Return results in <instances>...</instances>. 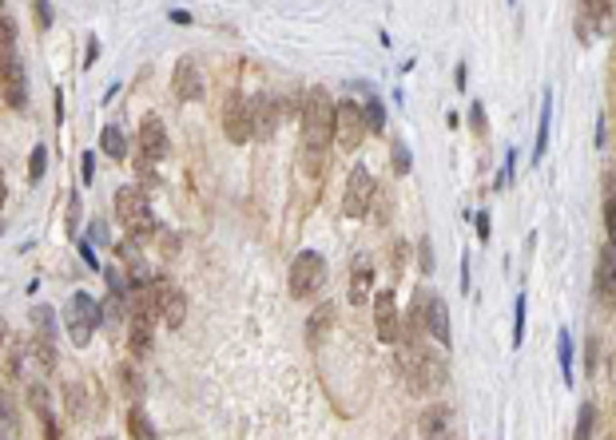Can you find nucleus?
<instances>
[{
  "instance_id": "nucleus-1",
  "label": "nucleus",
  "mask_w": 616,
  "mask_h": 440,
  "mask_svg": "<svg viewBox=\"0 0 616 440\" xmlns=\"http://www.w3.org/2000/svg\"><path fill=\"white\" fill-rule=\"evenodd\" d=\"M397 373H402V381H406L410 393H437V389L450 381L445 362L422 342H414V345L402 342L397 345Z\"/></svg>"
},
{
  "instance_id": "nucleus-2",
  "label": "nucleus",
  "mask_w": 616,
  "mask_h": 440,
  "mask_svg": "<svg viewBox=\"0 0 616 440\" xmlns=\"http://www.w3.org/2000/svg\"><path fill=\"white\" fill-rule=\"evenodd\" d=\"M334 99L322 87H311L303 99V151L322 159L326 147L334 143Z\"/></svg>"
},
{
  "instance_id": "nucleus-3",
  "label": "nucleus",
  "mask_w": 616,
  "mask_h": 440,
  "mask_svg": "<svg viewBox=\"0 0 616 440\" xmlns=\"http://www.w3.org/2000/svg\"><path fill=\"white\" fill-rule=\"evenodd\" d=\"M112 206H116V218L119 226L127 230V238L139 243V238H152L155 234V215H152V203L139 187H119L112 195Z\"/></svg>"
},
{
  "instance_id": "nucleus-4",
  "label": "nucleus",
  "mask_w": 616,
  "mask_h": 440,
  "mask_svg": "<svg viewBox=\"0 0 616 440\" xmlns=\"http://www.w3.org/2000/svg\"><path fill=\"white\" fill-rule=\"evenodd\" d=\"M64 325H68V337H72V345H88L92 342V334L99 325H104V309L88 289H79V294L68 298L64 306Z\"/></svg>"
},
{
  "instance_id": "nucleus-5",
  "label": "nucleus",
  "mask_w": 616,
  "mask_h": 440,
  "mask_svg": "<svg viewBox=\"0 0 616 440\" xmlns=\"http://www.w3.org/2000/svg\"><path fill=\"white\" fill-rule=\"evenodd\" d=\"M286 282H291V298L298 302H306L311 294H318L326 282V258L318 254V250H303V254L291 262V274H286Z\"/></svg>"
},
{
  "instance_id": "nucleus-6",
  "label": "nucleus",
  "mask_w": 616,
  "mask_h": 440,
  "mask_svg": "<svg viewBox=\"0 0 616 440\" xmlns=\"http://www.w3.org/2000/svg\"><path fill=\"white\" fill-rule=\"evenodd\" d=\"M374 195H378V183L374 175L366 171L362 163L350 171V179H346V191H342V215L346 218H366L374 206Z\"/></svg>"
},
{
  "instance_id": "nucleus-7",
  "label": "nucleus",
  "mask_w": 616,
  "mask_h": 440,
  "mask_svg": "<svg viewBox=\"0 0 616 440\" xmlns=\"http://www.w3.org/2000/svg\"><path fill=\"white\" fill-rule=\"evenodd\" d=\"M152 306H155V314L163 317V325L167 329H179L183 325V317H187V298H183V289H175L167 278H152Z\"/></svg>"
},
{
  "instance_id": "nucleus-8",
  "label": "nucleus",
  "mask_w": 616,
  "mask_h": 440,
  "mask_svg": "<svg viewBox=\"0 0 616 440\" xmlns=\"http://www.w3.org/2000/svg\"><path fill=\"white\" fill-rule=\"evenodd\" d=\"M362 135H366V112L354 99H342V104L334 107V139L342 143V151H358Z\"/></svg>"
},
{
  "instance_id": "nucleus-9",
  "label": "nucleus",
  "mask_w": 616,
  "mask_h": 440,
  "mask_svg": "<svg viewBox=\"0 0 616 440\" xmlns=\"http://www.w3.org/2000/svg\"><path fill=\"white\" fill-rule=\"evenodd\" d=\"M223 132L231 143H247L255 139V119H251V99L243 92H231L223 104Z\"/></svg>"
},
{
  "instance_id": "nucleus-10",
  "label": "nucleus",
  "mask_w": 616,
  "mask_h": 440,
  "mask_svg": "<svg viewBox=\"0 0 616 440\" xmlns=\"http://www.w3.org/2000/svg\"><path fill=\"white\" fill-rule=\"evenodd\" d=\"M417 306H422V325L425 334L434 337L437 345H450L453 342V329H450V306H445L442 294H417Z\"/></svg>"
},
{
  "instance_id": "nucleus-11",
  "label": "nucleus",
  "mask_w": 616,
  "mask_h": 440,
  "mask_svg": "<svg viewBox=\"0 0 616 440\" xmlns=\"http://www.w3.org/2000/svg\"><path fill=\"white\" fill-rule=\"evenodd\" d=\"M0 92H5L8 107L28 104V76H24V64L13 52H0Z\"/></svg>"
},
{
  "instance_id": "nucleus-12",
  "label": "nucleus",
  "mask_w": 616,
  "mask_h": 440,
  "mask_svg": "<svg viewBox=\"0 0 616 440\" xmlns=\"http://www.w3.org/2000/svg\"><path fill=\"white\" fill-rule=\"evenodd\" d=\"M374 334H378V342H386V345H397V342H402V325H397L394 289H382V294H374Z\"/></svg>"
},
{
  "instance_id": "nucleus-13",
  "label": "nucleus",
  "mask_w": 616,
  "mask_h": 440,
  "mask_svg": "<svg viewBox=\"0 0 616 440\" xmlns=\"http://www.w3.org/2000/svg\"><path fill=\"white\" fill-rule=\"evenodd\" d=\"M155 342V306H139L132 309V322H127V349L132 357H147Z\"/></svg>"
},
{
  "instance_id": "nucleus-14",
  "label": "nucleus",
  "mask_w": 616,
  "mask_h": 440,
  "mask_svg": "<svg viewBox=\"0 0 616 440\" xmlns=\"http://www.w3.org/2000/svg\"><path fill=\"white\" fill-rule=\"evenodd\" d=\"M172 92L179 96V104H195V99H203V76H199L195 60H179V64H175Z\"/></svg>"
},
{
  "instance_id": "nucleus-15",
  "label": "nucleus",
  "mask_w": 616,
  "mask_h": 440,
  "mask_svg": "<svg viewBox=\"0 0 616 440\" xmlns=\"http://www.w3.org/2000/svg\"><path fill=\"white\" fill-rule=\"evenodd\" d=\"M139 147H144V159H152V163L167 155V127H163V119L144 115V124H139Z\"/></svg>"
},
{
  "instance_id": "nucleus-16",
  "label": "nucleus",
  "mask_w": 616,
  "mask_h": 440,
  "mask_svg": "<svg viewBox=\"0 0 616 440\" xmlns=\"http://www.w3.org/2000/svg\"><path fill=\"white\" fill-rule=\"evenodd\" d=\"M346 298H350L354 306L374 302V266H370V258H358V262H354V270H350V289H346Z\"/></svg>"
},
{
  "instance_id": "nucleus-17",
  "label": "nucleus",
  "mask_w": 616,
  "mask_h": 440,
  "mask_svg": "<svg viewBox=\"0 0 616 440\" xmlns=\"http://www.w3.org/2000/svg\"><path fill=\"white\" fill-rule=\"evenodd\" d=\"M251 119H255V139H271L278 127V104L275 96H255L251 99Z\"/></svg>"
},
{
  "instance_id": "nucleus-18",
  "label": "nucleus",
  "mask_w": 616,
  "mask_h": 440,
  "mask_svg": "<svg viewBox=\"0 0 616 440\" xmlns=\"http://www.w3.org/2000/svg\"><path fill=\"white\" fill-rule=\"evenodd\" d=\"M28 357H33L36 373L48 377L56 369V337L52 334H33L28 337Z\"/></svg>"
},
{
  "instance_id": "nucleus-19",
  "label": "nucleus",
  "mask_w": 616,
  "mask_h": 440,
  "mask_svg": "<svg viewBox=\"0 0 616 440\" xmlns=\"http://www.w3.org/2000/svg\"><path fill=\"white\" fill-rule=\"evenodd\" d=\"M417 433H422V440H437V436L453 433V413L445 405H430L422 413V421H417Z\"/></svg>"
},
{
  "instance_id": "nucleus-20",
  "label": "nucleus",
  "mask_w": 616,
  "mask_h": 440,
  "mask_svg": "<svg viewBox=\"0 0 616 440\" xmlns=\"http://www.w3.org/2000/svg\"><path fill=\"white\" fill-rule=\"evenodd\" d=\"M596 294H601L604 302L616 298V246L601 250V262H596Z\"/></svg>"
},
{
  "instance_id": "nucleus-21",
  "label": "nucleus",
  "mask_w": 616,
  "mask_h": 440,
  "mask_svg": "<svg viewBox=\"0 0 616 440\" xmlns=\"http://www.w3.org/2000/svg\"><path fill=\"white\" fill-rule=\"evenodd\" d=\"M127 436L132 440H159L152 417H147L144 408H127Z\"/></svg>"
},
{
  "instance_id": "nucleus-22",
  "label": "nucleus",
  "mask_w": 616,
  "mask_h": 440,
  "mask_svg": "<svg viewBox=\"0 0 616 440\" xmlns=\"http://www.w3.org/2000/svg\"><path fill=\"white\" fill-rule=\"evenodd\" d=\"M64 405H68V417H72V421H84V417H88V393H84V385L68 381L64 385Z\"/></svg>"
},
{
  "instance_id": "nucleus-23",
  "label": "nucleus",
  "mask_w": 616,
  "mask_h": 440,
  "mask_svg": "<svg viewBox=\"0 0 616 440\" xmlns=\"http://www.w3.org/2000/svg\"><path fill=\"white\" fill-rule=\"evenodd\" d=\"M116 377H119V389H124V393L127 397H132V401H139V397H144V377H139V369L132 365V362H124V365H119L116 369Z\"/></svg>"
},
{
  "instance_id": "nucleus-24",
  "label": "nucleus",
  "mask_w": 616,
  "mask_h": 440,
  "mask_svg": "<svg viewBox=\"0 0 616 440\" xmlns=\"http://www.w3.org/2000/svg\"><path fill=\"white\" fill-rule=\"evenodd\" d=\"M99 147H104V155H107V159H116V163L127 155V139H124V132H119L116 124H107V127H104V135H99Z\"/></svg>"
},
{
  "instance_id": "nucleus-25",
  "label": "nucleus",
  "mask_w": 616,
  "mask_h": 440,
  "mask_svg": "<svg viewBox=\"0 0 616 440\" xmlns=\"http://www.w3.org/2000/svg\"><path fill=\"white\" fill-rule=\"evenodd\" d=\"M331 322H334V306H318V309H314V317L306 322V342H311V345L322 342V334L331 329Z\"/></svg>"
},
{
  "instance_id": "nucleus-26",
  "label": "nucleus",
  "mask_w": 616,
  "mask_h": 440,
  "mask_svg": "<svg viewBox=\"0 0 616 440\" xmlns=\"http://www.w3.org/2000/svg\"><path fill=\"white\" fill-rule=\"evenodd\" d=\"M549 119H553V96H545L541 104V124H537V147H533V159L545 155V143H549Z\"/></svg>"
},
{
  "instance_id": "nucleus-27",
  "label": "nucleus",
  "mask_w": 616,
  "mask_h": 440,
  "mask_svg": "<svg viewBox=\"0 0 616 440\" xmlns=\"http://www.w3.org/2000/svg\"><path fill=\"white\" fill-rule=\"evenodd\" d=\"M593 428H596V405H581V417H576L573 440H593Z\"/></svg>"
},
{
  "instance_id": "nucleus-28",
  "label": "nucleus",
  "mask_w": 616,
  "mask_h": 440,
  "mask_svg": "<svg viewBox=\"0 0 616 440\" xmlns=\"http://www.w3.org/2000/svg\"><path fill=\"white\" fill-rule=\"evenodd\" d=\"M13 44H16V20L0 5V52H13Z\"/></svg>"
},
{
  "instance_id": "nucleus-29",
  "label": "nucleus",
  "mask_w": 616,
  "mask_h": 440,
  "mask_svg": "<svg viewBox=\"0 0 616 440\" xmlns=\"http://www.w3.org/2000/svg\"><path fill=\"white\" fill-rule=\"evenodd\" d=\"M362 112H366V132H382V127H386V107H382V99H370V104H366L362 107Z\"/></svg>"
},
{
  "instance_id": "nucleus-30",
  "label": "nucleus",
  "mask_w": 616,
  "mask_h": 440,
  "mask_svg": "<svg viewBox=\"0 0 616 440\" xmlns=\"http://www.w3.org/2000/svg\"><path fill=\"white\" fill-rule=\"evenodd\" d=\"M556 357H561V373H565V381H569L573 377V342L565 329H561V337H556Z\"/></svg>"
},
{
  "instance_id": "nucleus-31",
  "label": "nucleus",
  "mask_w": 616,
  "mask_h": 440,
  "mask_svg": "<svg viewBox=\"0 0 616 440\" xmlns=\"http://www.w3.org/2000/svg\"><path fill=\"white\" fill-rule=\"evenodd\" d=\"M44 167H48V151L44 147H33V159H28V183H40V179H44Z\"/></svg>"
},
{
  "instance_id": "nucleus-32",
  "label": "nucleus",
  "mask_w": 616,
  "mask_h": 440,
  "mask_svg": "<svg viewBox=\"0 0 616 440\" xmlns=\"http://www.w3.org/2000/svg\"><path fill=\"white\" fill-rule=\"evenodd\" d=\"M0 425L16 428V408H13V397H8V393H0Z\"/></svg>"
},
{
  "instance_id": "nucleus-33",
  "label": "nucleus",
  "mask_w": 616,
  "mask_h": 440,
  "mask_svg": "<svg viewBox=\"0 0 616 440\" xmlns=\"http://www.w3.org/2000/svg\"><path fill=\"white\" fill-rule=\"evenodd\" d=\"M604 226H609V246H616V195L604 203Z\"/></svg>"
},
{
  "instance_id": "nucleus-34",
  "label": "nucleus",
  "mask_w": 616,
  "mask_h": 440,
  "mask_svg": "<svg viewBox=\"0 0 616 440\" xmlns=\"http://www.w3.org/2000/svg\"><path fill=\"white\" fill-rule=\"evenodd\" d=\"M525 334V298H517V322H513V345H521Z\"/></svg>"
},
{
  "instance_id": "nucleus-35",
  "label": "nucleus",
  "mask_w": 616,
  "mask_h": 440,
  "mask_svg": "<svg viewBox=\"0 0 616 440\" xmlns=\"http://www.w3.org/2000/svg\"><path fill=\"white\" fill-rule=\"evenodd\" d=\"M394 171H397V175H406V171H410V151H406L402 143L394 147Z\"/></svg>"
},
{
  "instance_id": "nucleus-36",
  "label": "nucleus",
  "mask_w": 616,
  "mask_h": 440,
  "mask_svg": "<svg viewBox=\"0 0 616 440\" xmlns=\"http://www.w3.org/2000/svg\"><path fill=\"white\" fill-rule=\"evenodd\" d=\"M470 119H473V132H477V135H485V107H481V104H473V107H470Z\"/></svg>"
},
{
  "instance_id": "nucleus-37",
  "label": "nucleus",
  "mask_w": 616,
  "mask_h": 440,
  "mask_svg": "<svg viewBox=\"0 0 616 440\" xmlns=\"http://www.w3.org/2000/svg\"><path fill=\"white\" fill-rule=\"evenodd\" d=\"M76 230H79V198L68 203V234H76Z\"/></svg>"
},
{
  "instance_id": "nucleus-38",
  "label": "nucleus",
  "mask_w": 616,
  "mask_h": 440,
  "mask_svg": "<svg viewBox=\"0 0 616 440\" xmlns=\"http://www.w3.org/2000/svg\"><path fill=\"white\" fill-rule=\"evenodd\" d=\"M33 16H36V24H40V28L52 24V8H48V5H33Z\"/></svg>"
},
{
  "instance_id": "nucleus-39",
  "label": "nucleus",
  "mask_w": 616,
  "mask_h": 440,
  "mask_svg": "<svg viewBox=\"0 0 616 440\" xmlns=\"http://www.w3.org/2000/svg\"><path fill=\"white\" fill-rule=\"evenodd\" d=\"M79 175H84V183H92V175H96V155L92 151H88L84 163H79Z\"/></svg>"
},
{
  "instance_id": "nucleus-40",
  "label": "nucleus",
  "mask_w": 616,
  "mask_h": 440,
  "mask_svg": "<svg viewBox=\"0 0 616 440\" xmlns=\"http://www.w3.org/2000/svg\"><path fill=\"white\" fill-rule=\"evenodd\" d=\"M477 230H481V238H490V215H477Z\"/></svg>"
},
{
  "instance_id": "nucleus-41",
  "label": "nucleus",
  "mask_w": 616,
  "mask_h": 440,
  "mask_svg": "<svg viewBox=\"0 0 616 440\" xmlns=\"http://www.w3.org/2000/svg\"><path fill=\"white\" fill-rule=\"evenodd\" d=\"M589 369H596V337L589 342Z\"/></svg>"
},
{
  "instance_id": "nucleus-42",
  "label": "nucleus",
  "mask_w": 616,
  "mask_h": 440,
  "mask_svg": "<svg viewBox=\"0 0 616 440\" xmlns=\"http://www.w3.org/2000/svg\"><path fill=\"white\" fill-rule=\"evenodd\" d=\"M5 198H8V187H5V171H0V206H5Z\"/></svg>"
},
{
  "instance_id": "nucleus-43",
  "label": "nucleus",
  "mask_w": 616,
  "mask_h": 440,
  "mask_svg": "<svg viewBox=\"0 0 616 440\" xmlns=\"http://www.w3.org/2000/svg\"><path fill=\"white\" fill-rule=\"evenodd\" d=\"M5 342H8V322L0 317V345H5Z\"/></svg>"
},
{
  "instance_id": "nucleus-44",
  "label": "nucleus",
  "mask_w": 616,
  "mask_h": 440,
  "mask_svg": "<svg viewBox=\"0 0 616 440\" xmlns=\"http://www.w3.org/2000/svg\"><path fill=\"white\" fill-rule=\"evenodd\" d=\"M104 440H107V436H104Z\"/></svg>"
}]
</instances>
